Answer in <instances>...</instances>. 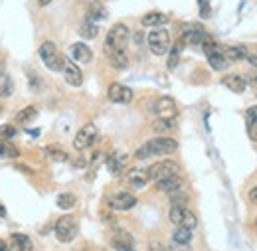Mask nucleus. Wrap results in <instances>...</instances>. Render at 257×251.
<instances>
[{"mask_svg":"<svg viewBox=\"0 0 257 251\" xmlns=\"http://www.w3.org/2000/svg\"><path fill=\"white\" fill-rule=\"evenodd\" d=\"M178 151V143L174 139H168V137H156L147 141L145 145H141V149L135 152V158L137 160H147V158H153V156H168V154H174Z\"/></svg>","mask_w":257,"mask_h":251,"instance_id":"obj_1","label":"nucleus"},{"mask_svg":"<svg viewBox=\"0 0 257 251\" xmlns=\"http://www.w3.org/2000/svg\"><path fill=\"white\" fill-rule=\"evenodd\" d=\"M77 232H79L77 220L73 216H69V214L67 216H61L55 222V226H53V234H55L57 242H61V244H71L75 240Z\"/></svg>","mask_w":257,"mask_h":251,"instance_id":"obj_2","label":"nucleus"},{"mask_svg":"<svg viewBox=\"0 0 257 251\" xmlns=\"http://www.w3.org/2000/svg\"><path fill=\"white\" fill-rule=\"evenodd\" d=\"M38 53H40V57H42L44 65H46L50 71H61V69H63L65 55H61V53H59L57 46H55L53 42H44V44L40 46Z\"/></svg>","mask_w":257,"mask_h":251,"instance_id":"obj_3","label":"nucleus"},{"mask_svg":"<svg viewBox=\"0 0 257 251\" xmlns=\"http://www.w3.org/2000/svg\"><path fill=\"white\" fill-rule=\"evenodd\" d=\"M147 44L149 50L153 51L154 55H166L170 51V32L164 28H154L153 32L147 36Z\"/></svg>","mask_w":257,"mask_h":251,"instance_id":"obj_4","label":"nucleus"},{"mask_svg":"<svg viewBox=\"0 0 257 251\" xmlns=\"http://www.w3.org/2000/svg\"><path fill=\"white\" fill-rule=\"evenodd\" d=\"M168 220L174 224V226H180V228H188V230H196L198 226V218L192 210H188L186 206H172L170 212H168Z\"/></svg>","mask_w":257,"mask_h":251,"instance_id":"obj_5","label":"nucleus"},{"mask_svg":"<svg viewBox=\"0 0 257 251\" xmlns=\"http://www.w3.org/2000/svg\"><path fill=\"white\" fill-rule=\"evenodd\" d=\"M178 172H180V164L174 162V160H158V162H154L147 168L149 182L151 180L158 182V180H162L166 176H172V174H178Z\"/></svg>","mask_w":257,"mask_h":251,"instance_id":"obj_6","label":"nucleus"},{"mask_svg":"<svg viewBox=\"0 0 257 251\" xmlns=\"http://www.w3.org/2000/svg\"><path fill=\"white\" fill-rule=\"evenodd\" d=\"M129 38H131L129 28H127L125 24H121V22H119V24H115V26L109 30V34H107V38H105V48L125 50V48H127Z\"/></svg>","mask_w":257,"mask_h":251,"instance_id":"obj_7","label":"nucleus"},{"mask_svg":"<svg viewBox=\"0 0 257 251\" xmlns=\"http://www.w3.org/2000/svg\"><path fill=\"white\" fill-rule=\"evenodd\" d=\"M208 36H210V34L204 30V26L198 24V22H186V24L180 26V38H182L186 44L200 46Z\"/></svg>","mask_w":257,"mask_h":251,"instance_id":"obj_8","label":"nucleus"},{"mask_svg":"<svg viewBox=\"0 0 257 251\" xmlns=\"http://www.w3.org/2000/svg\"><path fill=\"white\" fill-rule=\"evenodd\" d=\"M95 141H97V127H95L93 123H87V125H83V127L77 131V135H75V139H73V149H75V151H85V149H89Z\"/></svg>","mask_w":257,"mask_h":251,"instance_id":"obj_9","label":"nucleus"},{"mask_svg":"<svg viewBox=\"0 0 257 251\" xmlns=\"http://www.w3.org/2000/svg\"><path fill=\"white\" fill-rule=\"evenodd\" d=\"M107 202H109V208L113 212H129V210H133L137 206V198L131 192H123V190L111 194Z\"/></svg>","mask_w":257,"mask_h":251,"instance_id":"obj_10","label":"nucleus"},{"mask_svg":"<svg viewBox=\"0 0 257 251\" xmlns=\"http://www.w3.org/2000/svg\"><path fill=\"white\" fill-rule=\"evenodd\" d=\"M107 97H109V101H113V103L129 105V103L133 101V97H135V93H133V89L127 87V85L113 83V85L109 87V91H107Z\"/></svg>","mask_w":257,"mask_h":251,"instance_id":"obj_11","label":"nucleus"},{"mask_svg":"<svg viewBox=\"0 0 257 251\" xmlns=\"http://www.w3.org/2000/svg\"><path fill=\"white\" fill-rule=\"evenodd\" d=\"M61 73H63L65 83L71 85V87H79V85L83 83V73H81V69L75 65V61H71V59H67V57H65V63H63Z\"/></svg>","mask_w":257,"mask_h":251,"instance_id":"obj_12","label":"nucleus"},{"mask_svg":"<svg viewBox=\"0 0 257 251\" xmlns=\"http://www.w3.org/2000/svg\"><path fill=\"white\" fill-rule=\"evenodd\" d=\"M154 111L160 119H174L178 115V107H176V101L172 97H158L154 103Z\"/></svg>","mask_w":257,"mask_h":251,"instance_id":"obj_13","label":"nucleus"},{"mask_svg":"<svg viewBox=\"0 0 257 251\" xmlns=\"http://www.w3.org/2000/svg\"><path fill=\"white\" fill-rule=\"evenodd\" d=\"M190 244H192V230L176 226V230L172 232V246H174L176 250L182 251V250H188Z\"/></svg>","mask_w":257,"mask_h":251,"instance_id":"obj_14","label":"nucleus"},{"mask_svg":"<svg viewBox=\"0 0 257 251\" xmlns=\"http://www.w3.org/2000/svg\"><path fill=\"white\" fill-rule=\"evenodd\" d=\"M69 53H71L73 61H77V63H89V61L93 59V51H91V48H89L87 44H83V42L71 44Z\"/></svg>","mask_w":257,"mask_h":251,"instance_id":"obj_15","label":"nucleus"},{"mask_svg":"<svg viewBox=\"0 0 257 251\" xmlns=\"http://www.w3.org/2000/svg\"><path fill=\"white\" fill-rule=\"evenodd\" d=\"M125 166H127V154L125 152H115V154H111L107 158V170L113 176H121Z\"/></svg>","mask_w":257,"mask_h":251,"instance_id":"obj_16","label":"nucleus"},{"mask_svg":"<svg viewBox=\"0 0 257 251\" xmlns=\"http://www.w3.org/2000/svg\"><path fill=\"white\" fill-rule=\"evenodd\" d=\"M125 180H127L133 188H143V186H147V182H149L147 168H131V170L125 174Z\"/></svg>","mask_w":257,"mask_h":251,"instance_id":"obj_17","label":"nucleus"},{"mask_svg":"<svg viewBox=\"0 0 257 251\" xmlns=\"http://www.w3.org/2000/svg\"><path fill=\"white\" fill-rule=\"evenodd\" d=\"M8 248L10 251H34V244L24 234H12L8 240Z\"/></svg>","mask_w":257,"mask_h":251,"instance_id":"obj_18","label":"nucleus"},{"mask_svg":"<svg viewBox=\"0 0 257 251\" xmlns=\"http://www.w3.org/2000/svg\"><path fill=\"white\" fill-rule=\"evenodd\" d=\"M105 55L109 57L111 65L115 69H127L129 65V57H127V51L125 50H115V48H105Z\"/></svg>","mask_w":257,"mask_h":251,"instance_id":"obj_19","label":"nucleus"},{"mask_svg":"<svg viewBox=\"0 0 257 251\" xmlns=\"http://www.w3.org/2000/svg\"><path fill=\"white\" fill-rule=\"evenodd\" d=\"M141 24L145 26V28H162V26H166L168 24V16L166 14H162V12H147L143 18H141Z\"/></svg>","mask_w":257,"mask_h":251,"instance_id":"obj_20","label":"nucleus"},{"mask_svg":"<svg viewBox=\"0 0 257 251\" xmlns=\"http://www.w3.org/2000/svg\"><path fill=\"white\" fill-rule=\"evenodd\" d=\"M156 184V190L158 192H164V194H168V192H172V190H178V188H182V178L178 176V174H172V176H166V178H162V180H158V182H154Z\"/></svg>","mask_w":257,"mask_h":251,"instance_id":"obj_21","label":"nucleus"},{"mask_svg":"<svg viewBox=\"0 0 257 251\" xmlns=\"http://www.w3.org/2000/svg\"><path fill=\"white\" fill-rule=\"evenodd\" d=\"M222 85L228 87V89L234 91V93H244L246 87H248V81H246L242 75H226V77L222 79Z\"/></svg>","mask_w":257,"mask_h":251,"instance_id":"obj_22","label":"nucleus"},{"mask_svg":"<svg viewBox=\"0 0 257 251\" xmlns=\"http://www.w3.org/2000/svg\"><path fill=\"white\" fill-rule=\"evenodd\" d=\"M206 57H208V63L212 65L214 71H224V69L228 67V59L224 57V53H222L220 48L214 51H210V53H206Z\"/></svg>","mask_w":257,"mask_h":251,"instance_id":"obj_23","label":"nucleus"},{"mask_svg":"<svg viewBox=\"0 0 257 251\" xmlns=\"http://www.w3.org/2000/svg\"><path fill=\"white\" fill-rule=\"evenodd\" d=\"M107 16H109V12L101 2H89V6H87V20L89 22H99V20H105Z\"/></svg>","mask_w":257,"mask_h":251,"instance_id":"obj_24","label":"nucleus"},{"mask_svg":"<svg viewBox=\"0 0 257 251\" xmlns=\"http://www.w3.org/2000/svg\"><path fill=\"white\" fill-rule=\"evenodd\" d=\"M220 50L224 53V57L228 59V63L246 59V46H220Z\"/></svg>","mask_w":257,"mask_h":251,"instance_id":"obj_25","label":"nucleus"},{"mask_svg":"<svg viewBox=\"0 0 257 251\" xmlns=\"http://www.w3.org/2000/svg\"><path fill=\"white\" fill-rule=\"evenodd\" d=\"M176 129V121L174 119H156L153 123V131L156 135H166V133H170V131H174Z\"/></svg>","mask_w":257,"mask_h":251,"instance_id":"obj_26","label":"nucleus"},{"mask_svg":"<svg viewBox=\"0 0 257 251\" xmlns=\"http://www.w3.org/2000/svg\"><path fill=\"white\" fill-rule=\"evenodd\" d=\"M20 156V149L16 145H12L10 141H0V158H8V160H14Z\"/></svg>","mask_w":257,"mask_h":251,"instance_id":"obj_27","label":"nucleus"},{"mask_svg":"<svg viewBox=\"0 0 257 251\" xmlns=\"http://www.w3.org/2000/svg\"><path fill=\"white\" fill-rule=\"evenodd\" d=\"M97 34H99V26H97L95 22L85 20V22L79 26V36H81L83 40H93V38H97Z\"/></svg>","mask_w":257,"mask_h":251,"instance_id":"obj_28","label":"nucleus"},{"mask_svg":"<svg viewBox=\"0 0 257 251\" xmlns=\"http://www.w3.org/2000/svg\"><path fill=\"white\" fill-rule=\"evenodd\" d=\"M12 93H14V81H12V77L0 69V97L4 99V97H10Z\"/></svg>","mask_w":257,"mask_h":251,"instance_id":"obj_29","label":"nucleus"},{"mask_svg":"<svg viewBox=\"0 0 257 251\" xmlns=\"http://www.w3.org/2000/svg\"><path fill=\"white\" fill-rule=\"evenodd\" d=\"M184 46H186V42H184L182 38H178V40L174 42L172 51H170V55H168V67H170V69H174V67L178 65V59H180V53L184 50Z\"/></svg>","mask_w":257,"mask_h":251,"instance_id":"obj_30","label":"nucleus"},{"mask_svg":"<svg viewBox=\"0 0 257 251\" xmlns=\"http://www.w3.org/2000/svg\"><path fill=\"white\" fill-rule=\"evenodd\" d=\"M44 154H46L50 160H53V162H65V160H69V154H67V152L57 149V147H53V145L46 147Z\"/></svg>","mask_w":257,"mask_h":251,"instance_id":"obj_31","label":"nucleus"},{"mask_svg":"<svg viewBox=\"0 0 257 251\" xmlns=\"http://www.w3.org/2000/svg\"><path fill=\"white\" fill-rule=\"evenodd\" d=\"M168 202H170V206H186L188 204V194L182 188L172 190V192H168Z\"/></svg>","mask_w":257,"mask_h":251,"instance_id":"obj_32","label":"nucleus"},{"mask_svg":"<svg viewBox=\"0 0 257 251\" xmlns=\"http://www.w3.org/2000/svg\"><path fill=\"white\" fill-rule=\"evenodd\" d=\"M55 202H57V208H61V210H71V208L75 206L77 198H75L71 192H61V194L55 198Z\"/></svg>","mask_w":257,"mask_h":251,"instance_id":"obj_33","label":"nucleus"},{"mask_svg":"<svg viewBox=\"0 0 257 251\" xmlns=\"http://www.w3.org/2000/svg\"><path fill=\"white\" fill-rule=\"evenodd\" d=\"M38 117V109L34 107V105H30V107H24L18 115H16V121L18 123H30V121H34Z\"/></svg>","mask_w":257,"mask_h":251,"instance_id":"obj_34","label":"nucleus"},{"mask_svg":"<svg viewBox=\"0 0 257 251\" xmlns=\"http://www.w3.org/2000/svg\"><path fill=\"white\" fill-rule=\"evenodd\" d=\"M113 242H117V244H125V246H133V248H135V240H133V236H131L129 232H125V230H115V232H113Z\"/></svg>","mask_w":257,"mask_h":251,"instance_id":"obj_35","label":"nucleus"},{"mask_svg":"<svg viewBox=\"0 0 257 251\" xmlns=\"http://www.w3.org/2000/svg\"><path fill=\"white\" fill-rule=\"evenodd\" d=\"M28 77H30V87H32V91H40L42 89V77L40 75H36L34 71H28Z\"/></svg>","mask_w":257,"mask_h":251,"instance_id":"obj_36","label":"nucleus"},{"mask_svg":"<svg viewBox=\"0 0 257 251\" xmlns=\"http://www.w3.org/2000/svg\"><path fill=\"white\" fill-rule=\"evenodd\" d=\"M14 135H16V129H14L12 125H0V139L8 141V139H12Z\"/></svg>","mask_w":257,"mask_h":251,"instance_id":"obj_37","label":"nucleus"},{"mask_svg":"<svg viewBox=\"0 0 257 251\" xmlns=\"http://www.w3.org/2000/svg\"><path fill=\"white\" fill-rule=\"evenodd\" d=\"M246 121H248V127H250V125H256L257 123V105L250 107V109L246 111Z\"/></svg>","mask_w":257,"mask_h":251,"instance_id":"obj_38","label":"nucleus"},{"mask_svg":"<svg viewBox=\"0 0 257 251\" xmlns=\"http://www.w3.org/2000/svg\"><path fill=\"white\" fill-rule=\"evenodd\" d=\"M246 59H248L254 67H257V46H254V48H246Z\"/></svg>","mask_w":257,"mask_h":251,"instance_id":"obj_39","label":"nucleus"},{"mask_svg":"<svg viewBox=\"0 0 257 251\" xmlns=\"http://www.w3.org/2000/svg\"><path fill=\"white\" fill-rule=\"evenodd\" d=\"M198 6H200V16H202V18H208V16H210V12H212V8H210L208 0H198Z\"/></svg>","mask_w":257,"mask_h":251,"instance_id":"obj_40","label":"nucleus"},{"mask_svg":"<svg viewBox=\"0 0 257 251\" xmlns=\"http://www.w3.org/2000/svg\"><path fill=\"white\" fill-rule=\"evenodd\" d=\"M149 251H170L162 242H158V240H154V242H151L149 244Z\"/></svg>","mask_w":257,"mask_h":251,"instance_id":"obj_41","label":"nucleus"},{"mask_svg":"<svg viewBox=\"0 0 257 251\" xmlns=\"http://www.w3.org/2000/svg\"><path fill=\"white\" fill-rule=\"evenodd\" d=\"M111 244H113L115 251H137L133 246H125V244H117V242H111Z\"/></svg>","mask_w":257,"mask_h":251,"instance_id":"obj_42","label":"nucleus"},{"mask_svg":"<svg viewBox=\"0 0 257 251\" xmlns=\"http://www.w3.org/2000/svg\"><path fill=\"white\" fill-rule=\"evenodd\" d=\"M250 137L257 143V123L256 125H250Z\"/></svg>","mask_w":257,"mask_h":251,"instance_id":"obj_43","label":"nucleus"},{"mask_svg":"<svg viewBox=\"0 0 257 251\" xmlns=\"http://www.w3.org/2000/svg\"><path fill=\"white\" fill-rule=\"evenodd\" d=\"M250 200L254 202V204H257V186L252 188V192H250Z\"/></svg>","mask_w":257,"mask_h":251,"instance_id":"obj_44","label":"nucleus"},{"mask_svg":"<svg viewBox=\"0 0 257 251\" xmlns=\"http://www.w3.org/2000/svg\"><path fill=\"white\" fill-rule=\"evenodd\" d=\"M135 44H143V32H135Z\"/></svg>","mask_w":257,"mask_h":251,"instance_id":"obj_45","label":"nucleus"},{"mask_svg":"<svg viewBox=\"0 0 257 251\" xmlns=\"http://www.w3.org/2000/svg\"><path fill=\"white\" fill-rule=\"evenodd\" d=\"M0 251H10V248H8V244H6L4 240H0Z\"/></svg>","mask_w":257,"mask_h":251,"instance_id":"obj_46","label":"nucleus"},{"mask_svg":"<svg viewBox=\"0 0 257 251\" xmlns=\"http://www.w3.org/2000/svg\"><path fill=\"white\" fill-rule=\"evenodd\" d=\"M0 218H6V208L0 204Z\"/></svg>","mask_w":257,"mask_h":251,"instance_id":"obj_47","label":"nucleus"},{"mask_svg":"<svg viewBox=\"0 0 257 251\" xmlns=\"http://www.w3.org/2000/svg\"><path fill=\"white\" fill-rule=\"evenodd\" d=\"M50 2H51V0H38V4H40V6H48Z\"/></svg>","mask_w":257,"mask_h":251,"instance_id":"obj_48","label":"nucleus"},{"mask_svg":"<svg viewBox=\"0 0 257 251\" xmlns=\"http://www.w3.org/2000/svg\"><path fill=\"white\" fill-rule=\"evenodd\" d=\"M252 83H257V75L254 77V79H252Z\"/></svg>","mask_w":257,"mask_h":251,"instance_id":"obj_49","label":"nucleus"},{"mask_svg":"<svg viewBox=\"0 0 257 251\" xmlns=\"http://www.w3.org/2000/svg\"><path fill=\"white\" fill-rule=\"evenodd\" d=\"M256 226H257V218H256Z\"/></svg>","mask_w":257,"mask_h":251,"instance_id":"obj_50","label":"nucleus"}]
</instances>
